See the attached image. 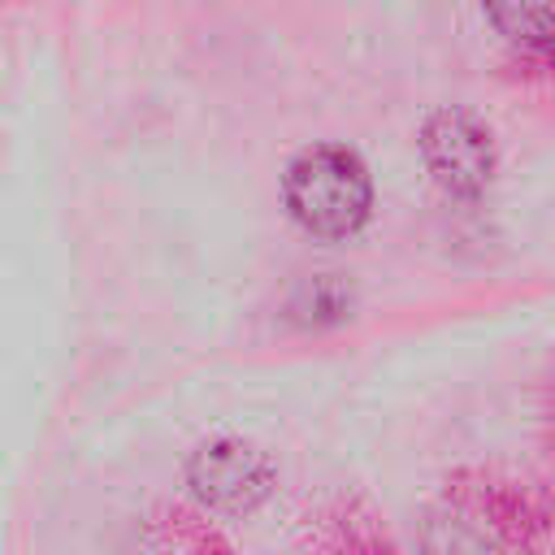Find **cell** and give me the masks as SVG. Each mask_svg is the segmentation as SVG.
I'll use <instances>...</instances> for the list:
<instances>
[{"mask_svg": "<svg viewBox=\"0 0 555 555\" xmlns=\"http://www.w3.org/2000/svg\"><path fill=\"white\" fill-rule=\"evenodd\" d=\"M373 186L364 165L343 147H308L286 169V204L312 234H351L369 212Z\"/></svg>", "mask_w": 555, "mask_h": 555, "instance_id": "6da1fadb", "label": "cell"}, {"mask_svg": "<svg viewBox=\"0 0 555 555\" xmlns=\"http://www.w3.org/2000/svg\"><path fill=\"white\" fill-rule=\"evenodd\" d=\"M447 503L455 512H464L468 520H477L512 555H538L546 542V512L516 481H503L490 473H468V477H455V486L447 490Z\"/></svg>", "mask_w": 555, "mask_h": 555, "instance_id": "7a4b0ae2", "label": "cell"}, {"mask_svg": "<svg viewBox=\"0 0 555 555\" xmlns=\"http://www.w3.org/2000/svg\"><path fill=\"white\" fill-rule=\"evenodd\" d=\"M191 486L217 512H251L273 486V464L247 442H208L191 460Z\"/></svg>", "mask_w": 555, "mask_h": 555, "instance_id": "3957f363", "label": "cell"}, {"mask_svg": "<svg viewBox=\"0 0 555 555\" xmlns=\"http://www.w3.org/2000/svg\"><path fill=\"white\" fill-rule=\"evenodd\" d=\"M421 152L429 173L455 191V195H477L494 169V147L481 121L468 113H438L421 130Z\"/></svg>", "mask_w": 555, "mask_h": 555, "instance_id": "277c9868", "label": "cell"}, {"mask_svg": "<svg viewBox=\"0 0 555 555\" xmlns=\"http://www.w3.org/2000/svg\"><path fill=\"white\" fill-rule=\"evenodd\" d=\"M321 546H325V555H399V546L386 538V529L356 503H338L321 520Z\"/></svg>", "mask_w": 555, "mask_h": 555, "instance_id": "5b68a950", "label": "cell"}, {"mask_svg": "<svg viewBox=\"0 0 555 555\" xmlns=\"http://www.w3.org/2000/svg\"><path fill=\"white\" fill-rule=\"evenodd\" d=\"M425 555H512L499 538H490L477 520L447 507L425 520Z\"/></svg>", "mask_w": 555, "mask_h": 555, "instance_id": "8992f818", "label": "cell"}, {"mask_svg": "<svg viewBox=\"0 0 555 555\" xmlns=\"http://www.w3.org/2000/svg\"><path fill=\"white\" fill-rule=\"evenodd\" d=\"M494 26L529 48H546L551 39V0H486Z\"/></svg>", "mask_w": 555, "mask_h": 555, "instance_id": "52a82bcc", "label": "cell"}, {"mask_svg": "<svg viewBox=\"0 0 555 555\" xmlns=\"http://www.w3.org/2000/svg\"><path fill=\"white\" fill-rule=\"evenodd\" d=\"M169 538H173V555H234L221 533H212L208 525L191 520V516H178V525H169Z\"/></svg>", "mask_w": 555, "mask_h": 555, "instance_id": "ba28073f", "label": "cell"}]
</instances>
